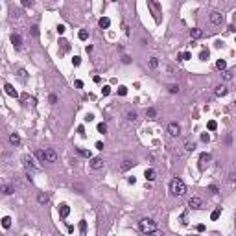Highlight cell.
Masks as SVG:
<instances>
[{"label":"cell","mask_w":236,"mask_h":236,"mask_svg":"<svg viewBox=\"0 0 236 236\" xmlns=\"http://www.w3.org/2000/svg\"><path fill=\"white\" fill-rule=\"evenodd\" d=\"M170 192H172L173 195H184L186 194V184L183 183L179 177H175V179H172V183H170Z\"/></svg>","instance_id":"6da1fadb"},{"label":"cell","mask_w":236,"mask_h":236,"mask_svg":"<svg viewBox=\"0 0 236 236\" xmlns=\"http://www.w3.org/2000/svg\"><path fill=\"white\" fill-rule=\"evenodd\" d=\"M138 229L142 230L144 234H149V233H153V230H157V227H155V222L151 218H142L138 222Z\"/></svg>","instance_id":"7a4b0ae2"},{"label":"cell","mask_w":236,"mask_h":236,"mask_svg":"<svg viewBox=\"0 0 236 236\" xmlns=\"http://www.w3.org/2000/svg\"><path fill=\"white\" fill-rule=\"evenodd\" d=\"M22 164H24V168H26L28 172H37V170H39V166L33 162L32 155H24V157H22Z\"/></svg>","instance_id":"3957f363"},{"label":"cell","mask_w":236,"mask_h":236,"mask_svg":"<svg viewBox=\"0 0 236 236\" xmlns=\"http://www.w3.org/2000/svg\"><path fill=\"white\" fill-rule=\"evenodd\" d=\"M188 207H190V208H194V210L203 208V199H201V197H197V195H194V197H190Z\"/></svg>","instance_id":"277c9868"},{"label":"cell","mask_w":236,"mask_h":236,"mask_svg":"<svg viewBox=\"0 0 236 236\" xmlns=\"http://www.w3.org/2000/svg\"><path fill=\"white\" fill-rule=\"evenodd\" d=\"M56 160H57V153L52 148L44 149V162H56Z\"/></svg>","instance_id":"5b68a950"},{"label":"cell","mask_w":236,"mask_h":236,"mask_svg":"<svg viewBox=\"0 0 236 236\" xmlns=\"http://www.w3.org/2000/svg\"><path fill=\"white\" fill-rule=\"evenodd\" d=\"M168 133H170V137H179V135H181V125L177 122H170Z\"/></svg>","instance_id":"8992f818"},{"label":"cell","mask_w":236,"mask_h":236,"mask_svg":"<svg viewBox=\"0 0 236 236\" xmlns=\"http://www.w3.org/2000/svg\"><path fill=\"white\" fill-rule=\"evenodd\" d=\"M89 166H90V170H102L103 168V159L92 157V159H90V162H89Z\"/></svg>","instance_id":"52a82bcc"},{"label":"cell","mask_w":236,"mask_h":236,"mask_svg":"<svg viewBox=\"0 0 236 236\" xmlns=\"http://www.w3.org/2000/svg\"><path fill=\"white\" fill-rule=\"evenodd\" d=\"M223 22V15L219 11H212L210 13V24H214V26H218V24Z\"/></svg>","instance_id":"ba28073f"},{"label":"cell","mask_w":236,"mask_h":236,"mask_svg":"<svg viewBox=\"0 0 236 236\" xmlns=\"http://www.w3.org/2000/svg\"><path fill=\"white\" fill-rule=\"evenodd\" d=\"M210 160H212V155H210V153H201V155H199V168L203 170L205 164H208Z\"/></svg>","instance_id":"9c48e42d"},{"label":"cell","mask_w":236,"mask_h":236,"mask_svg":"<svg viewBox=\"0 0 236 236\" xmlns=\"http://www.w3.org/2000/svg\"><path fill=\"white\" fill-rule=\"evenodd\" d=\"M4 90H6V94H8V96H11V98H19V92L15 90V87H13V85L6 83V85H4Z\"/></svg>","instance_id":"30bf717a"},{"label":"cell","mask_w":236,"mask_h":236,"mask_svg":"<svg viewBox=\"0 0 236 236\" xmlns=\"http://www.w3.org/2000/svg\"><path fill=\"white\" fill-rule=\"evenodd\" d=\"M11 44H13L15 48H21V46H22V37H21L19 33H13V35H11Z\"/></svg>","instance_id":"8fae6325"},{"label":"cell","mask_w":236,"mask_h":236,"mask_svg":"<svg viewBox=\"0 0 236 236\" xmlns=\"http://www.w3.org/2000/svg\"><path fill=\"white\" fill-rule=\"evenodd\" d=\"M133 166H135V162H133V160H129V159H127V160H124V162L120 164V172H127V170H131Z\"/></svg>","instance_id":"7c38bea8"},{"label":"cell","mask_w":236,"mask_h":236,"mask_svg":"<svg viewBox=\"0 0 236 236\" xmlns=\"http://www.w3.org/2000/svg\"><path fill=\"white\" fill-rule=\"evenodd\" d=\"M190 37L192 39H201L203 37V30L201 28H192L190 30Z\"/></svg>","instance_id":"4fadbf2b"},{"label":"cell","mask_w":236,"mask_h":236,"mask_svg":"<svg viewBox=\"0 0 236 236\" xmlns=\"http://www.w3.org/2000/svg\"><path fill=\"white\" fill-rule=\"evenodd\" d=\"M98 24H100V28H102V30H107L109 26H111V21H109V17H102L98 21Z\"/></svg>","instance_id":"5bb4252c"},{"label":"cell","mask_w":236,"mask_h":236,"mask_svg":"<svg viewBox=\"0 0 236 236\" xmlns=\"http://www.w3.org/2000/svg\"><path fill=\"white\" fill-rule=\"evenodd\" d=\"M59 214H61V218H67V216L70 214V207L68 205H59Z\"/></svg>","instance_id":"9a60e30c"},{"label":"cell","mask_w":236,"mask_h":236,"mask_svg":"<svg viewBox=\"0 0 236 236\" xmlns=\"http://www.w3.org/2000/svg\"><path fill=\"white\" fill-rule=\"evenodd\" d=\"M13 192H15V188L11 186V184H8V183L2 184V194H4V195H11Z\"/></svg>","instance_id":"2e32d148"},{"label":"cell","mask_w":236,"mask_h":236,"mask_svg":"<svg viewBox=\"0 0 236 236\" xmlns=\"http://www.w3.org/2000/svg\"><path fill=\"white\" fill-rule=\"evenodd\" d=\"M225 94H227V87H225V85H218V87H216V96L222 98Z\"/></svg>","instance_id":"e0dca14e"},{"label":"cell","mask_w":236,"mask_h":236,"mask_svg":"<svg viewBox=\"0 0 236 236\" xmlns=\"http://www.w3.org/2000/svg\"><path fill=\"white\" fill-rule=\"evenodd\" d=\"M37 201H39V205H46L48 201H50V197H48V194H44V192H41L37 195Z\"/></svg>","instance_id":"ac0fdd59"},{"label":"cell","mask_w":236,"mask_h":236,"mask_svg":"<svg viewBox=\"0 0 236 236\" xmlns=\"http://www.w3.org/2000/svg\"><path fill=\"white\" fill-rule=\"evenodd\" d=\"M155 175H157V173H155V170H153V168H148L146 172H144V177H146V181H153V179H155Z\"/></svg>","instance_id":"d6986e66"},{"label":"cell","mask_w":236,"mask_h":236,"mask_svg":"<svg viewBox=\"0 0 236 236\" xmlns=\"http://www.w3.org/2000/svg\"><path fill=\"white\" fill-rule=\"evenodd\" d=\"M9 142H11L13 146H19V144H21V137H19L17 133H11L9 135Z\"/></svg>","instance_id":"ffe728a7"},{"label":"cell","mask_w":236,"mask_h":236,"mask_svg":"<svg viewBox=\"0 0 236 236\" xmlns=\"http://www.w3.org/2000/svg\"><path fill=\"white\" fill-rule=\"evenodd\" d=\"M79 234H81V236H87V222H85V219L79 222Z\"/></svg>","instance_id":"44dd1931"},{"label":"cell","mask_w":236,"mask_h":236,"mask_svg":"<svg viewBox=\"0 0 236 236\" xmlns=\"http://www.w3.org/2000/svg\"><path fill=\"white\" fill-rule=\"evenodd\" d=\"M184 149H186L188 153L194 151V149H195V142H192V140H186V142H184Z\"/></svg>","instance_id":"7402d4cb"},{"label":"cell","mask_w":236,"mask_h":236,"mask_svg":"<svg viewBox=\"0 0 236 236\" xmlns=\"http://www.w3.org/2000/svg\"><path fill=\"white\" fill-rule=\"evenodd\" d=\"M222 78L225 79V81H230V79H233V70H223V72H222Z\"/></svg>","instance_id":"603a6c76"},{"label":"cell","mask_w":236,"mask_h":236,"mask_svg":"<svg viewBox=\"0 0 236 236\" xmlns=\"http://www.w3.org/2000/svg\"><path fill=\"white\" fill-rule=\"evenodd\" d=\"M2 227H4V229H9V227H11V218H9V216H4V218H2Z\"/></svg>","instance_id":"cb8c5ba5"},{"label":"cell","mask_w":236,"mask_h":236,"mask_svg":"<svg viewBox=\"0 0 236 236\" xmlns=\"http://www.w3.org/2000/svg\"><path fill=\"white\" fill-rule=\"evenodd\" d=\"M78 39H79V41H87V39H89V32H87V30H81V32L78 33Z\"/></svg>","instance_id":"d4e9b609"},{"label":"cell","mask_w":236,"mask_h":236,"mask_svg":"<svg viewBox=\"0 0 236 236\" xmlns=\"http://www.w3.org/2000/svg\"><path fill=\"white\" fill-rule=\"evenodd\" d=\"M208 57H210V52H208V50H201V52H199V59H201V61H207Z\"/></svg>","instance_id":"484cf974"},{"label":"cell","mask_w":236,"mask_h":236,"mask_svg":"<svg viewBox=\"0 0 236 236\" xmlns=\"http://www.w3.org/2000/svg\"><path fill=\"white\" fill-rule=\"evenodd\" d=\"M96 129H98V133H102V135H103V133H107V124H105V122H100Z\"/></svg>","instance_id":"4316f807"},{"label":"cell","mask_w":236,"mask_h":236,"mask_svg":"<svg viewBox=\"0 0 236 236\" xmlns=\"http://www.w3.org/2000/svg\"><path fill=\"white\" fill-rule=\"evenodd\" d=\"M137 118H138V114L135 113V111H129L127 113V120H129V122H137Z\"/></svg>","instance_id":"83f0119b"},{"label":"cell","mask_w":236,"mask_h":236,"mask_svg":"<svg viewBox=\"0 0 236 236\" xmlns=\"http://www.w3.org/2000/svg\"><path fill=\"white\" fill-rule=\"evenodd\" d=\"M59 44H61V50H63V52H68V50H70V44L65 41V39H61V41H59Z\"/></svg>","instance_id":"f1b7e54d"},{"label":"cell","mask_w":236,"mask_h":236,"mask_svg":"<svg viewBox=\"0 0 236 236\" xmlns=\"http://www.w3.org/2000/svg\"><path fill=\"white\" fill-rule=\"evenodd\" d=\"M179 59H181V61H188V59H192V54H190V52H183L179 56Z\"/></svg>","instance_id":"f546056e"},{"label":"cell","mask_w":236,"mask_h":236,"mask_svg":"<svg viewBox=\"0 0 236 236\" xmlns=\"http://www.w3.org/2000/svg\"><path fill=\"white\" fill-rule=\"evenodd\" d=\"M216 67H218V68H219V70H222V72H223V70H227V63H225L223 59H219V61L216 63Z\"/></svg>","instance_id":"4dcf8cb0"},{"label":"cell","mask_w":236,"mask_h":236,"mask_svg":"<svg viewBox=\"0 0 236 236\" xmlns=\"http://www.w3.org/2000/svg\"><path fill=\"white\" fill-rule=\"evenodd\" d=\"M219 214H222V208L212 210V214H210V219H218V218H219Z\"/></svg>","instance_id":"1f68e13d"},{"label":"cell","mask_w":236,"mask_h":236,"mask_svg":"<svg viewBox=\"0 0 236 236\" xmlns=\"http://www.w3.org/2000/svg\"><path fill=\"white\" fill-rule=\"evenodd\" d=\"M159 67V59L157 57H151L149 59V68H157Z\"/></svg>","instance_id":"d6a6232c"},{"label":"cell","mask_w":236,"mask_h":236,"mask_svg":"<svg viewBox=\"0 0 236 236\" xmlns=\"http://www.w3.org/2000/svg\"><path fill=\"white\" fill-rule=\"evenodd\" d=\"M207 127H208V131H216V129H218V124H216V122H214V120H210V122H208V125H207Z\"/></svg>","instance_id":"836d02e7"},{"label":"cell","mask_w":236,"mask_h":236,"mask_svg":"<svg viewBox=\"0 0 236 236\" xmlns=\"http://www.w3.org/2000/svg\"><path fill=\"white\" fill-rule=\"evenodd\" d=\"M78 151H79V155H83V157H87V159H92V155H90V151H87V149H81V148H79Z\"/></svg>","instance_id":"e575fe53"},{"label":"cell","mask_w":236,"mask_h":236,"mask_svg":"<svg viewBox=\"0 0 236 236\" xmlns=\"http://www.w3.org/2000/svg\"><path fill=\"white\" fill-rule=\"evenodd\" d=\"M146 116H149V118H155V116H157V111H155V109H151V107H149L148 111H146Z\"/></svg>","instance_id":"d590c367"},{"label":"cell","mask_w":236,"mask_h":236,"mask_svg":"<svg viewBox=\"0 0 236 236\" xmlns=\"http://www.w3.org/2000/svg\"><path fill=\"white\" fill-rule=\"evenodd\" d=\"M109 94H111V87H109V85H105V87L102 89V96H109Z\"/></svg>","instance_id":"8d00e7d4"},{"label":"cell","mask_w":236,"mask_h":236,"mask_svg":"<svg viewBox=\"0 0 236 236\" xmlns=\"http://www.w3.org/2000/svg\"><path fill=\"white\" fill-rule=\"evenodd\" d=\"M118 94H120V96H125V94H127V87L120 85V87H118Z\"/></svg>","instance_id":"74e56055"},{"label":"cell","mask_w":236,"mask_h":236,"mask_svg":"<svg viewBox=\"0 0 236 236\" xmlns=\"http://www.w3.org/2000/svg\"><path fill=\"white\" fill-rule=\"evenodd\" d=\"M168 90H170L172 94H177V92H179V85H170Z\"/></svg>","instance_id":"f35d334b"},{"label":"cell","mask_w":236,"mask_h":236,"mask_svg":"<svg viewBox=\"0 0 236 236\" xmlns=\"http://www.w3.org/2000/svg\"><path fill=\"white\" fill-rule=\"evenodd\" d=\"M79 63H81V57L74 56V59H72V65H74V67H79Z\"/></svg>","instance_id":"ab89813d"},{"label":"cell","mask_w":236,"mask_h":236,"mask_svg":"<svg viewBox=\"0 0 236 236\" xmlns=\"http://www.w3.org/2000/svg\"><path fill=\"white\" fill-rule=\"evenodd\" d=\"M146 236H164V233H162V230H153V233H149Z\"/></svg>","instance_id":"60d3db41"},{"label":"cell","mask_w":236,"mask_h":236,"mask_svg":"<svg viewBox=\"0 0 236 236\" xmlns=\"http://www.w3.org/2000/svg\"><path fill=\"white\" fill-rule=\"evenodd\" d=\"M48 102H50V103H56V102H57V96H56V94H50V96H48Z\"/></svg>","instance_id":"b9f144b4"},{"label":"cell","mask_w":236,"mask_h":236,"mask_svg":"<svg viewBox=\"0 0 236 236\" xmlns=\"http://www.w3.org/2000/svg\"><path fill=\"white\" fill-rule=\"evenodd\" d=\"M208 192H210V194H218V186H214V184H210V186H208Z\"/></svg>","instance_id":"7bdbcfd3"},{"label":"cell","mask_w":236,"mask_h":236,"mask_svg":"<svg viewBox=\"0 0 236 236\" xmlns=\"http://www.w3.org/2000/svg\"><path fill=\"white\" fill-rule=\"evenodd\" d=\"M65 30H67V28H65L63 24H59V26H57V33H59V35H63V33H65Z\"/></svg>","instance_id":"ee69618b"},{"label":"cell","mask_w":236,"mask_h":236,"mask_svg":"<svg viewBox=\"0 0 236 236\" xmlns=\"http://www.w3.org/2000/svg\"><path fill=\"white\" fill-rule=\"evenodd\" d=\"M201 140H203V142H208V140H210V135H208V133H203V135H201Z\"/></svg>","instance_id":"f6af8a7d"},{"label":"cell","mask_w":236,"mask_h":236,"mask_svg":"<svg viewBox=\"0 0 236 236\" xmlns=\"http://www.w3.org/2000/svg\"><path fill=\"white\" fill-rule=\"evenodd\" d=\"M22 6H24V8H32V6H33V2H32V0H24Z\"/></svg>","instance_id":"bcb514c9"},{"label":"cell","mask_w":236,"mask_h":236,"mask_svg":"<svg viewBox=\"0 0 236 236\" xmlns=\"http://www.w3.org/2000/svg\"><path fill=\"white\" fill-rule=\"evenodd\" d=\"M32 35H33V37H37V35H39V28L37 26H32Z\"/></svg>","instance_id":"7dc6e473"},{"label":"cell","mask_w":236,"mask_h":236,"mask_svg":"<svg viewBox=\"0 0 236 236\" xmlns=\"http://www.w3.org/2000/svg\"><path fill=\"white\" fill-rule=\"evenodd\" d=\"M74 85H76L78 89H83V81H81V79H76V81H74Z\"/></svg>","instance_id":"c3c4849f"},{"label":"cell","mask_w":236,"mask_h":236,"mask_svg":"<svg viewBox=\"0 0 236 236\" xmlns=\"http://www.w3.org/2000/svg\"><path fill=\"white\" fill-rule=\"evenodd\" d=\"M122 63H125V65L131 63V57H129V56H124V57H122Z\"/></svg>","instance_id":"681fc988"},{"label":"cell","mask_w":236,"mask_h":236,"mask_svg":"<svg viewBox=\"0 0 236 236\" xmlns=\"http://www.w3.org/2000/svg\"><path fill=\"white\" fill-rule=\"evenodd\" d=\"M19 78H22V79H24V78H26V70H22V68H21V70H19Z\"/></svg>","instance_id":"f907efd6"},{"label":"cell","mask_w":236,"mask_h":236,"mask_svg":"<svg viewBox=\"0 0 236 236\" xmlns=\"http://www.w3.org/2000/svg\"><path fill=\"white\" fill-rule=\"evenodd\" d=\"M78 133L79 135H85V127H83V125H79V127H78Z\"/></svg>","instance_id":"816d5d0a"},{"label":"cell","mask_w":236,"mask_h":236,"mask_svg":"<svg viewBox=\"0 0 236 236\" xmlns=\"http://www.w3.org/2000/svg\"><path fill=\"white\" fill-rule=\"evenodd\" d=\"M181 223H183V225H186V223H188V222H186V216H184V214L181 216Z\"/></svg>","instance_id":"f5cc1de1"},{"label":"cell","mask_w":236,"mask_h":236,"mask_svg":"<svg viewBox=\"0 0 236 236\" xmlns=\"http://www.w3.org/2000/svg\"><path fill=\"white\" fill-rule=\"evenodd\" d=\"M85 120H87V122H92L94 116H92V114H87V116H85Z\"/></svg>","instance_id":"db71d44e"},{"label":"cell","mask_w":236,"mask_h":236,"mask_svg":"<svg viewBox=\"0 0 236 236\" xmlns=\"http://www.w3.org/2000/svg\"><path fill=\"white\" fill-rule=\"evenodd\" d=\"M195 229H197V233H203V230H205V225H197Z\"/></svg>","instance_id":"11a10c76"},{"label":"cell","mask_w":236,"mask_h":236,"mask_svg":"<svg viewBox=\"0 0 236 236\" xmlns=\"http://www.w3.org/2000/svg\"><path fill=\"white\" fill-rule=\"evenodd\" d=\"M122 28H124V32H125V35H129V28H127V24H124Z\"/></svg>","instance_id":"9f6ffc18"},{"label":"cell","mask_w":236,"mask_h":236,"mask_svg":"<svg viewBox=\"0 0 236 236\" xmlns=\"http://www.w3.org/2000/svg\"><path fill=\"white\" fill-rule=\"evenodd\" d=\"M127 181H129V184H135V183H137V179H135V177H129Z\"/></svg>","instance_id":"6f0895ef"},{"label":"cell","mask_w":236,"mask_h":236,"mask_svg":"<svg viewBox=\"0 0 236 236\" xmlns=\"http://www.w3.org/2000/svg\"><path fill=\"white\" fill-rule=\"evenodd\" d=\"M96 148L98 149H103V142H96Z\"/></svg>","instance_id":"680465c9"},{"label":"cell","mask_w":236,"mask_h":236,"mask_svg":"<svg viewBox=\"0 0 236 236\" xmlns=\"http://www.w3.org/2000/svg\"><path fill=\"white\" fill-rule=\"evenodd\" d=\"M233 179H234V181H236V175H234V177H233Z\"/></svg>","instance_id":"91938a15"}]
</instances>
